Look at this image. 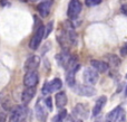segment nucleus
<instances>
[{
  "instance_id": "obj_1",
  "label": "nucleus",
  "mask_w": 127,
  "mask_h": 122,
  "mask_svg": "<svg viewBox=\"0 0 127 122\" xmlns=\"http://www.w3.org/2000/svg\"><path fill=\"white\" fill-rule=\"evenodd\" d=\"M44 38H45V26L44 25H40L37 28H35V33H33L30 42H29V47L32 51L38 49Z\"/></svg>"
},
{
  "instance_id": "obj_2",
  "label": "nucleus",
  "mask_w": 127,
  "mask_h": 122,
  "mask_svg": "<svg viewBox=\"0 0 127 122\" xmlns=\"http://www.w3.org/2000/svg\"><path fill=\"white\" fill-rule=\"evenodd\" d=\"M83 8V4L79 0H70L69 4H68V10H67V16L69 19L75 20L79 16Z\"/></svg>"
},
{
  "instance_id": "obj_3",
  "label": "nucleus",
  "mask_w": 127,
  "mask_h": 122,
  "mask_svg": "<svg viewBox=\"0 0 127 122\" xmlns=\"http://www.w3.org/2000/svg\"><path fill=\"white\" fill-rule=\"evenodd\" d=\"M74 92L76 94L80 96H86V98H92L96 94V89L92 86V85H87V84H83V85H75L74 87Z\"/></svg>"
},
{
  "instance_id": "obj_4",
  "label": "nucleus",
  "mask_w": 127,
  "mask_h": 122,
  "mask_svg": "<svg viewBox=\"0 0 127 122\" xmlns=\"http://www.w3.org/2000/svg\"><path fill=\"white\" fill-rule=\"evenodd\" d=\"M83 80L87 85H95L98 81V72L94 69L93 67H87L84 69Z\"/></svg>"
},
{
  "instance_id": "obj_5",
  "label": "nucleus",
  "mask_w": 127,
  "mask_h": 122,
  "mask_svg": "<svg viewBox=\"0 0 127 122\" xmlns=\"http://www.w3.org/2000/svg\"><path fill=\"white\" fill-rule=\"evenodd\" d=\"M39 82V75L37 71H29L24 77V85L26 87H36Z\"/></svg>"
},
{
  "instance_id": "obj_6",
  "label": "nucleus",
  "mask_w": 127,
  "mask_h": 122,
  "mask_svg": "<svg viewBox=\"0 0 127 122\" xmlns=\"http://www.w3.org/2000/svg\"><path fill=\"white\" fill-rule=\"evenodd\" d=\"M40 65V57L37 55H31L30 57L27 58L25 63V69L27 72L29 71H37V68Z\"/></svg>"
},
{
  "instance_id": "obj_7",
  "label": "nucleus",
  "mask_w": 127,
  "mask_h": 122,
  "mask_svg": "<svg viewBox=\"0 0 127 122\" xmlns=\"http://www.w3.org/2000/svg\"><path fill=\"white\" fill-rule=\"evenodd\" d=\"M53 2H54L53 0H44V1H41V2H40V3L37 6L38 12H39V15L41 16L42 18H46L47 16L50 13Z\"/></svg>"
},
{
  "instance_id": "obj_8",
  "label": "nucleus",
  "mask_w": 127,
  "mask_h": 122,
  "mask_svg": "<svg viewBox=\"0 0 127 122\" xmlns=\"http://www.w3.org/2000/svg\"><path fill=\"white\" fill-rule=\"evenodd\" d=\"M35 114H36V118L38 119L39 121L45 122L47 119V116H48V112H47L46 108L45 105H42V103L40 101H38L36 103V107H35Z\"/></svg>"
},
{
  "instance_id": "obj_9",
  "label": "nucleus",
  "mask_w": 127,
  "mask_h": 122,
  "mask_svg": "<svg viewBox=\"0 0 127 122\" xmlns=\"http://www.w3.org/2000/svg\"><path fill=\"white\" fill-rule=\"evenodd\" d=\"M106 102H107V96H105V95H101L97 99V101L95 102L94 108H93V111H92L93 117L99 116V113L101 112V110H103L104 107L106 105Z\"/></svg>"
},
{
  "instance_id": "obj_10",
  "label": "nucleus",
  "mask_w": 127,
  "mask_h": 122,
  "mask_svg": "<svg viewBox=\"0 0 127 122\" xmlns=\"http://www.w3.org/2000/svg\"><path fill=\"white\" fill-rule=\"evenodd\" d=\"M90 65L94 69H96L98 73H105L109 69V65L106 62L103 61H98V60H92L90 61Z\"/></svg>"
},
{
  "instance_id": "obj_11",
  "label": "nucleus",
  "mask_w": 127,
  "mask_h": 122,
  "mask_svg": "<svg viewBox=\"0 0 127 122\" xmlns=\"http://www.w3.org/2000/svg\"><path fill=\"white\" fill-rule=\"evenodd\" d=\"M74 116H76L77 118H80V119H87L89 113H88V109H87V105H84L81 103L77 104L74 109Z\"/></svg>"
},
{
  "instance_id": "obj_12",
  "label": "nucleus",
  "mask_w": 127,
  "mask_h": 122,
  "mask_svg": "<svg viewBox=\"0 0 127 122\" xmlns=\"http://www.w3.org/2000/svg\"><path fill=\"white\" fill-rule=\"evenodd\" d=\"M36 94V87H26L21 94V101L24 104H28Z\"/></svg>"
},
{
  "instance_id": "obj_13",
  "label": "nucleus",
  "mask_w": 127,
  "mask_h": 122,
  "mask_svg": "<svg viewBox=\"0 0 127 122\" xmlns=\"http://www.w3.org/2000/svg\"><path fill=\"white\" fill-rule=\"evenodd\" d=\"M70 57H71V55L69 54V52H68L67 49H64L62 53L56 55V61H57V63L60 65V66L65 68L67 63H68V61L70 60Z\"/></svg>"
},
{
  "instance_id": "obj_14",
  "label": "nucleus",
  "mask_w": 127,
  "mask_h": 122,
  "mask_svg": "<svg viewBox=\"0 0 127 122\" xmlns=\"http://www.w3.org/2000/svg\"><path fill=\"white\" fill-rule=\"evenodd\" d=\"M67 95H66L65 92H58L57 94L55 95V103H56V107L58 109H63V108L66 107L67 104Z\"/></svg>"
},
{
  "instance_id": "obj_15",
  "label": "nucleus",
  "mask_w": 127,
  "mask_h": 122,
  "mask_svg": "<svg viewBox=\"0 0 127 122\" xmlns=\"http://www.w3.org/2000/svg\"><path fill=\"white\" fill-rule=\"evenodd\" d=\"M66 83L69 87H74L76 85V72L74 71H66Z\"/></svg>"
},
{
  "instance_id": "obj_16",
  "label": "nucleus",
  "mask_w": 127,
  "mask_h": 122,
  "mask_svg": "<svg viewBox=\"0 0 127 122\" xmlns=\"http://www.w3.org/2000/svg\"><path fill=\"white\" fill-rule=\"evenodd\" d=\"M106 60H107V64L108 65H112V66L114 67H118L119 65H121V60H119V57L117 55H115V54H107L106 55Z\"/></svg>"
},
{
  "instance_id": "obj_17",
  "label": "nucleus",
  "mask_w": 127,
  "mask_h": 122,
  "mask_svg": "<svg viewBox=\"0 0 127 122\" xmlns=\"http://www.w3.org/2000/svg\"><path fill=\"white\" fill-rule=\"evenodd\" d=\"M63 87V82L60 78H54L53 81L49 82V89H50V93L51 92H57L59 91Z\"/></svg>"
},
{
  "instance_id": "obj_18",
  "label": "nucleus",
  "mask_w": 127,
  "mask_h": 122,
  "mask_svg": "<svg viewBox=\"0 0 127 122\" xmlns=\"http://www.w3.org/2000/svg\"><path fill=\"white\" fill-rule=\"evenodd\" d=\"M121 109H122V107H116L114 110H112V111H110L109 113H107V116H106V119H105V120L113 122V121L115 120V118H116V117H117V114H118V112L121 111Z\"/></svg>"
},
{
  "instance_id": "obj_19",
  "label": "nucleus",
  "mask_w": 127,
  "mask_h": 122,
  "mask_svg": "<svg viewBox=\"0 0 127 122\" xmlns=\"http://www.w3.org/2000/svg\"><path fill=\"white\" fill-rule=\"evenodd\" d=\"M113 122H126V113L123 109H121V111L118 112L117 117L115 118V120Z\"/></svg>"
},
{
  "instance_id": "obj_20",
  "label": "nucleus",
  "mask_w": 127,
  "mask_h": 122,
  "mask_svg": "<svg viewBox=\"0 0 127 122\" xmlns=\"http://www.w3.org/2000/svg\"><path fill=\"white\" fill-rule=\"evenodd\" d=\"M54 29V21H50L47 24V26H45V38H47L51 34Z\"/></svg>"
},
{
  "instance_id": "obj_21",
  "label": "nucleus",
  "mask_w": 127,
  "mask_h": 122,
  "mask_svg": "<svg viewBox=\"0 0 127 122\" xmlns=\"http://www.w3.org/2000/svg\"><path fill=\"white\" fill-rule=\"evenodd\" d=\"M45 103V107L48 109V111H53V100H51V98H46L44 101Z\"/></svg>"
},
{
  "instance_id": "obj_22",
  "label": "nucleus",
  "mask_w": 127,
  "mask_h": 122,
  "mask_svg": "<svg viewBox=\"0 0 127 122\" xmlns=\"http://www.w3.org/2000/svg\"><path fill=\"white\" fill-rule=\"evenodd\" d=\"M101 3V0H85V4L88 7H95Z\"/></svg>"
},
{
  "instance_id": "obj_23",
  "label": "nucleus",
  "mask_w": 127,
  "mask_h": 122,
  "mask_svg": "<svg viewBox=\"0 0 127 122\" xmlns=\"http://www.w3.org/2000/svg\"><path fill=\"white\" fill-rule=\"evenodd\" d=\"M42 94L44 95H47V94L50 93V89H49V82H46L44 84V86H42Z\"/></svg>"
},
{
  "instance_id": "obj_24",
  "label": "nucleus",
  "mask_w": 127,
  "mask_h": 122,
  "mask_svg": "<svg viewBox=\"0 0 127 122\" xmlns=\"http://www.w3.org/2000/svg\"><path fill=\"white\" fill-rule=\"evenodd\" d=\"M121 55L122 56H127V43L121 48Z\"/></svg>"
},
{
  "instance_id": "obj_25",
  "label": "nucleus",
  "mask_w": 127,
  "mask_h": 122,
  "mask_svg": "<svg viewBox=\"0 0 127 122\" xmlns=\"http://www.w3.org/2000/svg\"><path fill=\"white\" fill-rule=\"evenodd\" d=\"M121 10H122V12H123L124 15L127 16V3L122 4V7H121Z\"/></svg>"
},
{
  "instance_id": "obj_26",
  "label": "nucleus",
  "mask_w": 127,
  "mask_h": 122,
  "mask_svg": "<svg viewBox=\"0 0 127 122\" xmlns=\"http://www.w3.org/2000/svg\"><path fill=\"white\" fill-rule=\"evenodd\" d=\"M53 122H64V120L59 117V114H57L53 118Z\"/></svg>"
},
{
  "instance_id": "obj_27",
  "label": "nucleus",
  "mask_w": 127,
  "mask_h": 122,
  "mask_svg": "<svg viewBox=\"0 0 127 122\" xmlns=\"http://www.w3.org/2000/svg\"><path fill=\"white\" fill-rule=\"evenodd\" d=\"M7 121V117L3 112L0 111V122H6Z\"/></svg>"
},
{
  "instance_id": "obj_28",
  "label": "nucleus",
  "mask_w": 127,
  "mask_h": 122,
  "mask_svg": "<svg viewBox=\"0 0 127 122\" xmlns=\"http://www.w3.org/2000/svg\"><path fill=\"white\" fill-rule=\"evenodd\" d=\"M94 122H104V120H103V118H100V117H98V116H97L96 120H95Z\"/></svg>"
},
{
  "instance_id": "obj_29",
  "label": "nucleus",
  "mask_w": 127,
  "mask_h": 122,
  "mask_svg": "<svg viewBox=\"0 0 127 122\" xmlns=\"http://www.w3.org/2000/svg\"><path fill=\"white\" fill-rule=\"evenodd\" d=\"M0 2H1V6H6V4L7 3H8V0H1V1H0Z\"/></svg>"
},
{
  "instance_id": "obj_30",
  "label": "nucleus",
  "mask_w": 127,
  "mask_h": 122,
  "mask_svg": "<svg viewBox=\"0 0 127 122\" xmlns=\"http://www.w3.org/2000/svg\"><path fill=\"white\" fill-rule=\"evenodd\" d=\"M125 96H127V86H126V90H125Z\"/></svg>"
},
{
  "instance_id": "obj_31",
  "label": "nucleus",
  "mask_w": 127,
  "mask_h": 122,
  "mask_svg": "<svg viewBox=\"0 0 127 122\" xmlns=\"http://www.w3.org/2000/svg\"><path fill=\"white\" fill-rule=\"evenodd\" d=\"M30 1H32V2H36V1H38V0H30Z\"/></svg>"
},
{
  "instance_id": "obj_32",
  "label": "nucleus",
  "mask_w": 127,
  "mask_h": 122,
  "mask_svg": "<svg viewBox=\"0 0 127 122\" xmlns=\"http://www.w3.org/2000/svg\"><path fill=\"white\" fill-rule=\"evenodd\" d=\"M105 122H110V121H107V120H105Z\"/></svg>"
},
{
  "instance_id": "obj_33",
  "label": "nucleus",
  "mask_w": 127,
  "mask_h": 122,
  "mask_svg": "<svg viewBox=\"0 0 127 122\" xmlns=\"http://www.w3.org/2000/svg\"><path fill=\"white\" fill-rule=\"evenodd\" d=\"M79 122H81V121H79Z\"/></svg>"
}]
</instances>
